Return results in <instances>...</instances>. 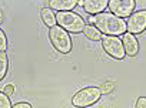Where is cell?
<instances>
[{
  "label": "cell",
  "instance_id": "15",
  "mask_svg": "<svg viewBox=\"0 0 146 108\" xmlns=\"http://www.w3.org/2000/svg\"><path fill=\"white\" fill-rule=\"evenodd\" d=\"M6 48H7V39L5 31L0 29V51H6Z\"/></svg>",
  "mask_w": 146,
  "mask_h": 108
},
{
  "label": "cell",
  "instance_id": "2",
  "mask_svg": "<svg viewBox=\"0 0 146 108\" xmlns=\"http://www.w3.org/2000/svg\"><path fill=\"white\" fill-rule=\"evenodd\" d=\"M54 16H56V23L63 30L72 31V33L83 31L85 20L80 14H76L73 12H57V14H54Z\"/></svg>",
  "mask_w": 146,
  "mask_h": 108
},
{
  "label": "cell",
  "instance_id": "12",
  "mask_svg": "<svg viewBox=\"0 0 146 108\" xmlns=\"http://www.w3.org/2000/svg\"><path fill=\"white\" fill-rule=\"evenodd\" d=\"M83 33H85V36H86L89 40H92V41H99V40H102V33H100L93 24H85Z\"/></svg>",
  "mask_w": 146,
  "mask_h": 108
},
{
  "label": "cell",
  "instance_id": "16",
  "mask_svg": "<svg viewBox=\"0 0 146 108\" xmlns=\"http://www.w3.org/2000/svg\"><path fill=\"white\" fill-rule=\"evenodd\" d=\"M102 94H108L113 90V82H106L105 85H102V88H99Z\"/></svg>",
  "mask_w": 146,
  "mask_h": 108
},
{
  "label": "cell",
  "instance_id": "4",
  "mask_svg": "<svg viewBox=\"0 0 146 108\" xmlns=\"http://www.w3.org/2000/svg\"><path fill=\"white\" fill-rule=\"evenodd\" d=\"M49 39L52 46L62 54H69L72 50V39L66 30L59 26H54L49 30Z\"/></svg>",
  "mask_w": 146,
  "mask_h": 108
},
{
  "label": "cell",
  "instance_id": "7",
  "mask_svg": "<svg viewBox=\"0 0 146 108\" xmlns=\"http://www.w3.org/2000/svg\"><path fill=\"white\" fill-rule=\"evenodd\" d=\"M146 27V10H140L136 13H132L127 19V24H126V30L130 34H139L145 30Z\"/></svg>",
  "mask_w": 146,
  "mask_h": 108
},
{
  "label": "cell",
  "instance_id": "20",
  "mask_svg": "<svg viewBox=\"0 0 146 108\" xmlns=\"http://www.w3.org/2000/svg\"><path fill=\"white\" fill-rule=\"evenodd\" d=\"M2 20H3V19H2V12H0V23H2Z\"/></svg>",
  "mask_w": 146,
  "mask_h": 108
},
{
  "label": "cell",
  "instance_id": "10",
  "mask_svg": "<svg viewBox=\"0 0 146 108\" xmlns=\"http://www.w3.org/2000/svg\"><path fill=\"white\" fill-rule=\"evenodd\" d=\"M78 3V0H50L49 7L56 12H72V9H75Z\"/></svg>",
  "mask_w": 146,
  "mask_h": 108
},
{
  "label": "cell",
  "instance_id": "3",
  "mask_svg": "<svg viewBox=\"0 0 146 108\" xmlns=\"http://www.w3.org/2000/svg\"><path fill=\"white\" fill-rule=\"evenodd\" d=\"M102 92L98 87H85L79 90L72 98V104L78 108H88L93 104H96L100 98Z\"/></svg>",
  "mask_w": 146,
  "mask_h": 108
},
{
  "label": "cell",
  "instance_id": "17",
  "mask_svg": "<svg viewBox=\"0 0 146 108\" xmlns=\"http://www.w3.org/2000/svg\"><path fill=\"white\" fill-rule=\"evenodd\" d=\"M135 108H146V98H145V97H140V98L136 101Z\"/></svg>",
  "mask_w": 146,
  "mask_h": 108
},
{
  "label": "cell",
  "instance_id": "9",
  "mask_svg": "<svg viewBox=\"0 0 146 108\" xmlns=\"http://www.w3.org/2000/svg\"><path fill=\"white\" fill-rule=\"evenodd\" d=\"M82 6L88 14L96 16L99 13H103V10L108 7V0H85Z\"/></svg>",
  "mask_w": 146,
  "mask_h": 108
},
{
  "label": "cell",
  "instance_id": "18",
  "mask_svg": "<svg viewBox=\"0 0 146 108\" xmlns=\"http://www.w3.org/2000/svg\"><path fill=\"white\" fill-rule=\"evenodd\" d=\"M6 95H12L13 92H15V85L13 84H7L6 87H5V91H3Z\"/></svg>",
  "mask_w": 146,
  "mask_h": 108
},
{
  "label": "cell",
  "instance_id": "14",
  "mask_svg": "<svg viewBox=\"0 0 146 108\" xmlns=\"http://www.w3.org/2000/svg\"><path fill=\"white\" fill-rule=\"evenodd\" d=\"M0 108H12L10 98L5 92H0Z\"/></svg>",
  "mask_w": 146,
  "mask_h": 108
},
{
  "label": "cell",
  "instance_id": "13",
  "mask_svg": "<svg viewBox=\"0 0 146 108\" xmlns=\"http://www.w3.org/2000/svg\"><path fill=\"white\" fill-rule=\"evenodd\" d=\"M9 70V58L5 51H0V81H2Z\"/></svg>",
  "mask_w": 146,
  "mask_h": 108
},
{
  "label": "cell",
  "instance_id": "5",
  "mask_svg": "<svg viewBox=\"0 0 146 108\" xmlns=\"http://www.w3.org/2000/svg\"><path fill=\"white\" fill-rule=\"evenodd\" d=\"M102 47L103 50L113 58L116 60H123L125 58V50L122 40L115 36H102Z\"/></svg>",
  "mask_w": 146,
  "mask_h": 108
},
{
  "label": "cell",
  "instance_id": "19",
  "mask_svg": "<svg viewBox=\"0 0 146 108\" xmlns=\"http://www.w3.org/2000/svg\"><path fill=\"white\" fill-rule=\"evenodd\" d=\"M12 108H32V105H30L29 102H17V104H15Z\"/></svg>",
  "mask_w": 146,
  "mask_h": 108
},
{
  "label": "cell",
  "instance_id": "8",
  "mask_svg": "<svg viewBox=\"0 0 146 108\" xmlns=\"http://www.w3.org/2000/svg\"><path fill=\"white\" fill-rule=\"evenodd\" d=\"M122 44H123L125 56H129V57L137 56V53H139V41H137V39H136L133 34L125 33V34H123Z\"/></svg>",
  "mask_w": 146,
  "mask_h": 108
},
{
  "label": "cell",
  "instance_id": "6",
  "mask_svg": "<svg viewBox=\"0 0 146 108\" xmlns=\"http://www.w3.org/2000/svg\"><path fill=\"white\" fill-rule=\"evenodd\" d=\"M135 6H136L135 0H109L108 2V7L110 9L112 14L119 19L129 17L133 13Z\"/></svg>",
  "mask_w": 146,
  "mask_h": 108
},
{
  "label": "cell",
  "instance_id": "1",
  "mask_svg": "<svg viewBox=\"0 0 146 108\" xmlns=\"http://www.w3.org/2000/svg\"><path fill=\"white\" fill-rule=\"evenodd\" d=\"M103 33L105 36H120L126 33V22L123 19H119L113 16L112 13H99L96 16H90V24Z\"/></svg>",
  "mask_w": 146,
  "mask_h": 108
},
{
  "label": "cell",
  "instance_id": "11",
  "mask_svg": "<svg viewBox=\"0 0 146 108\" xmlns=\"http://www.w3.org/2000/svg\"><path fill=\"white\" fill-rule=\"evenodd\" d=\"M40 16H42V19H43V22H44V24H46L47 27L52 29V27L56 26V16H54V13H53L52 9L43 7L42 12H40Z\"/></svg>",
  "mask_w": 146,
  "mask_h": 108
}]
</instances>
